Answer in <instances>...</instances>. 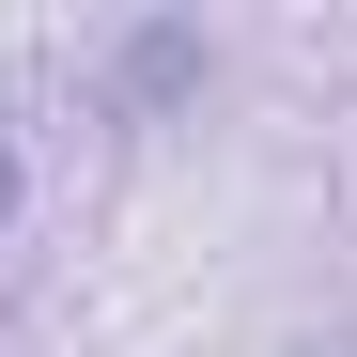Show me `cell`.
<instances>
[{
  "instance_id": "1",
  "label": "cell",
  "mask_w": 357,
  "mask_h": 357,
  "mask_svg": "<svg viewBox=\"0 0 357 357\" xmlns=\"http://www.w3.org/2000/svg\"><path fill=\"white\" fill-rule=\"evenodd\" d=\"M187 78H202V31H140V47H125V93H140V109L187 93Z\"/></svg>"
},
{
  "instance_id": "2",
  "label": "cell",
  "mask_w": 357,
  "mask_h": 357,
  "mask_svg": "<svg viewBox=\"0 0 357 357\" xmlns=\"http://www.w3.org/2000/svg\"><path fill=\"white\" fill-rule=\"evenodd\" d=\"M0 218H16V140H0Z\"/></svg>"
}]
</instances>
